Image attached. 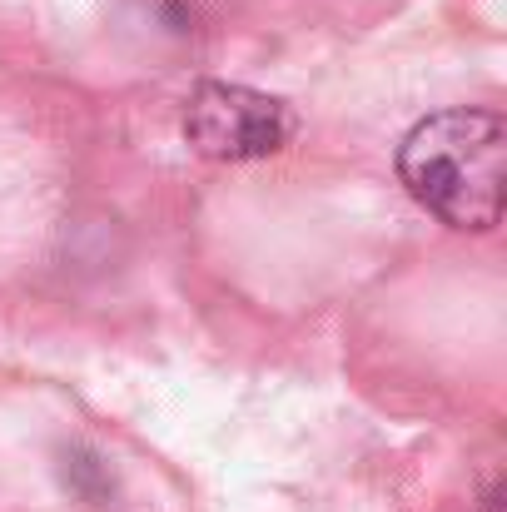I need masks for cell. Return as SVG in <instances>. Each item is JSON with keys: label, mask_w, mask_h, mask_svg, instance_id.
Listing matches in <instances>:
<instances>
[{"label": "cell", "mask_w": 507, "mask_h": 512, "mask_svg": "<svg viewBox=\"0 0 507 512\" xmlns=\"http://www.w3.org/2000/svg\"><path fill=\"white\" fill-rule=\"evenodd\" d=\"M408 194L453 229H493L503 219L507 125L498 110H443L398 145Z\"/></svg>", "instance_id": "6da1fadb"}, {"label": "cell", "mask_w": 507, "mask_h": 512, "mask_svg": "<svg viewBox=\"0 0 507 512\" xmlns=\"http://www.w3.org/2000/svg\"><path fill=\"white\" fill-rule=\"evenodd\" d=\"M289 135H294L289 105L264 90L209 80L184 100V140L209 160H229V165L264 160V155H279Z\"/></svg>", "instance_id": "7a4b0ae2"}, {"label": "cell", "mask_w": 507, "mask_h": 512, "mask_svg": "<svg viewBox=\"0 0 507 512\" xmlns=\"http://www.w3.org/2000/svg\"><path fill=\"white\" fill-rule=\"evenodd\" d=\"M224 0H130V20L140 30H150L155 40L169 45H189L199 35L214 30Z\"/></svg>", "instance_id": "3957f363"}]
</instances>
